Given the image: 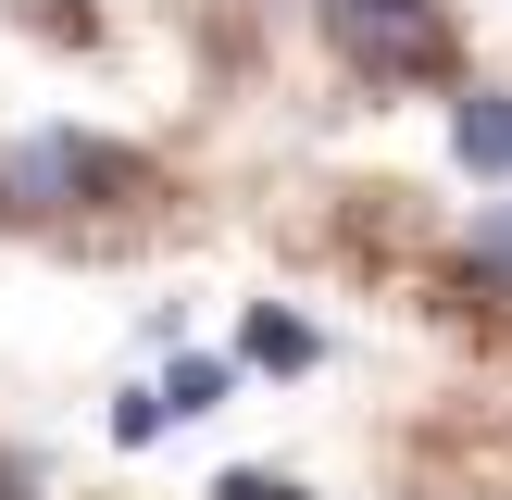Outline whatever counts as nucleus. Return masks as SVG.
Segmentation results:
<instances>
[{"label": "nucleus", "instance_id": "obj_1", "mask_svg": "<svg viewBox=\"0 0 512 500\" xmlns=\"http://www.w3.org/2000/svg\"><path fill=\"white\" fill-rule=\"evenodd\" d=\"M150 163L113 138H75V125H38V138L0 150V213H88V200H138Z\"/></svg>", "mask_w": 512, "mask_h": 500}, {"label": "nucleus", "instance_id": "obj_2", "mask_svg": "<svg viewBox=\"0 0 512 500\" xmlns=\"http://www.w3.org/2000/svg\"><path fill=\"white\" fill-rule=\"evenodd\" d=\"M325 38L363 75H450V13L438 0H325Z\"/></svg>", "mask_w": 512, "mask_h": 500}, {"label": "nucleus", "instance_id": "obj_3", "mask_svg": "<svg viewBox=\"0 0 512 500\" xmlns=\"http://www.w3.org/2000/svg\"><path fill=\"white\" fill-rule=\"evenodd\" d=\"M450 150H463L475 175H512V100H500V88L450 100Z\"/></svg>", "mask_w": 512, "mask_h": 500}, {"label": "nucleus", "instance_id": "obj_4", "mask_svg": "<svg viewBox=\"0 0 512 500\" xmlns=\"http://www.w3.org/2000/svg\"><path fill=\"white\" fill-rule=\"evenodd\" d=\"M313 325H300V313H275V300H263V313H250V363H313Z\"/></svg>", "mask_w": 512, "mask_h": 500}, {"label": "nucleus", "instance_id": "obj_5", "mask_svg": "<svg viewBox=\"0 0 512 500\" xmlns=\"http://www.w3.org/2000/svg\"><path fill=\"white\" fill-rule=\"evenodd\" d=\"M225 400V363H175L163 388H150V413H213Z\"/></svg>", "mask_w": 512, "mask_h": 500}, {"label": "nucleus", "instance_id": "obj_6", "mask_svg": "<svg viewBox=\"0 0 512 500\" xmlns=\"http://www.w3.org/2000/svg\"><path fill=\"white\" fill-rule=\"evenodd\" d=\"M213 500H313V488H300V475H263V463H238Z\"/></svg>", "mask_w": 512, "mask_h": 500}]
</instances>
